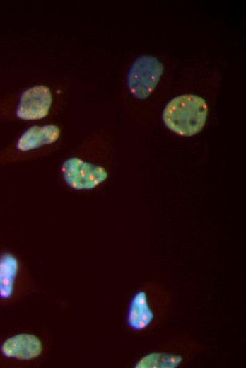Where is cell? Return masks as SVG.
Segmentation results:
<instances>
[{
    "label": "cell",
    "mask_w": 246,
    "mask_h": 368,
    "mask_svg": "<svg viewBox=\"0 0 246 368\" xmlns=\"http://www.w3.org/2000/svg\"><path fill=\"white\" fill-rule=\"evenodd\" d=\"M43 350L42 341L33 334L21 333L7 338L1 346L6 357L30 360L39 357Z\"/></svg>",
    "instance_id": "5b68a950"
},
{
    "label": "cell",
    "mask_w": 246,
    "mask_h": 368,
    "mask_svg": "<svg viewBox=\"0 0 246 368\" xmlns=\"http://www.w3.org/2000/svg\"><path fill=\"white\" fill-rule=\"evenodd\" d=\"M18 268V261L13 254L4 253L0 255V299L12 296Z\"/></svg>",
    "instance_id": "ba28073f"
},
{
    "label": "cell",
    "mask_w": 246,
    "mask_h": 368,
    "mask_svg": "<svg viewBox=\"0 0 246 368\" xmlns=\"http://www.w3.org/2000/svg\"><path fill=\"white\" fill-rule=\"evenodd\" d=\"M207 115V104L201 97L185 94L172 98L166 105L163 120L175 133L190 137L203 129Z\"/></svg>",
    "instance_id": "6da1fadb"
},
{
    "label": "cell",
    "mask_w": 246,
    "mask_h": 368,
    "mask_svg": "<svg viewBox=\"0 0 246 368\" xmlns=\"http://www.w3.org/2000/svg\"><path fill=\"white\" fill-rule=\"evenodd\" d=\"M154 314L151 309L146 292H137L131 298L127 311V325L133 330L140 331L146 328L153 321Z\"/></svg>",
    "instance_id": "52a82bcc"
},
{
    "label": "cell",
    "mask_w": 246,
    "mask_h": 368,
    "mask_svg": "<svg viewBox=\"0 0 246 368\" xmlns=\"http://www.w3.org/2000/svg\"><path fill=\"white\" fill-rule=\"evenodd\" d=\"M65 183L75 190H89L105 181L108 175L102 166L85 161L78 157L66 159L62 166Z\"/></svg>",
    "instance_id": "277c9868"
},
{
    "label": "cell",
    "mask_w": 246,
    "mask_h": 368,
    "mask_svg": "<svg viewBox=\"0 0 246 368\" xmlns=\"http://www.w3.org/2000/svg\"><path fill=\"white\" fill-rule=\"evenodd\" d=\"M53 93L47 85L37 84L13 93L6 98V103L13 105V114L20 120H40L49 114Z\"/></svg>",
    "instance_id": "7a4b0ae2"
},
{
    "label": "cell",
    "mask_w": 246,
    "mask_h": 368,
    "mask_svg": "<svg viewBox=\"0 0 246 368\" xmlns=\"http://www.w3.org/2000/svg\"><path fill=\"white\" fill-rule=\"evenodd\" d=\"M60 132L59 127L53 124L31 126L18 137L15 148L20 152H28L52 144L58 140Z\"/></svg>",
    "instance_id": "8992f818"
},
{
    "label": "cell",
    "mask_w": 246,
    "mask_h": 368,
    "mask_svg": "<svg viewBox=\"0 0 246 368\" xmlns=\"http://www.w3.org/2000/svg\"><path fill=\"white\" fill-rule=\"evenodd\" d=\"M182 362L179 355L169 353H150L141 358L136 364L137 368H174Z\"/></svg>",
    "instance_id": "9c48e42d"
},
{
    "label": "cell",
    "mask_w": 246,
    "mask_h": 368,
    "mask_svg": "<svg viewBox=\"0 0 246 368\" xmlns=\"http://www.w3.org/2000/svg\"><path fill=\"white\" fill-rule=\"evenodd\" d=\"M163 73V64L156 57L151 55L139 57L127 73L128 91L141 100L148 98L156 88Z\"/></svg>",
    "instance_id": "3957f363"
}]
</instances>
